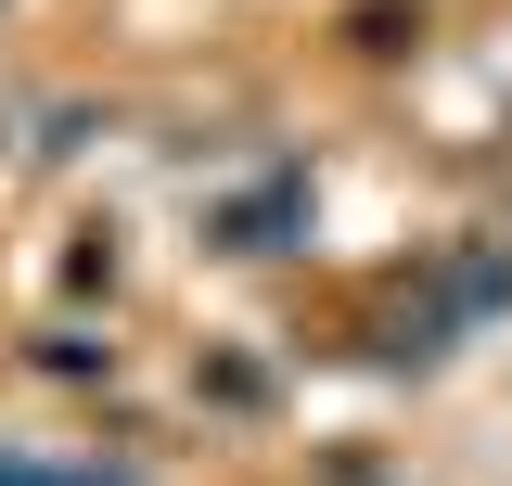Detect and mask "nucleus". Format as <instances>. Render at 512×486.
Masks as SVG:
<instances>
[{
	"instance_id": "f257e3e1",
	"label": "nucleus",
	"mask_w": 512,
	"mask_h": 486,
	"mask_svg": "<svg viewBox=\"0 0 512 486\" xmlns=\"http://www.w3.org/2000/svg\"><path fill=\"white\" fill-rule=\"evenodd\" d=\"M0 486H90V474H64V461H0Z\"/></svg>"
}]
</instances>
